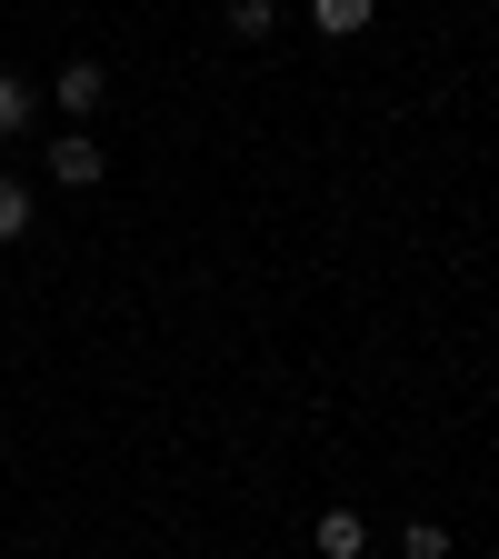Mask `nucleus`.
<instances>
[{"label":"nucleus","instance_id":"7","mask_svg":"<svg viewBox=\"0 0 499 559\" xmlns=\"http://www.w3.org/2000/svg\"><path fill=\"white\" fill-rule=\"evenodd\" d=\"M400 549H409V559H450V530H430V520H419V530H409Z\"/></svg>","mask_w":499,"mask_h":559},{"label":"nucleus","instance_id":"1","mask_svg":"<svg viewBox=\"0 0 499 559\" xmlns=\"http://www.w3.org/2000/svg\"><path fill=\"white\" fill-rule=\"evenodd\" d=\"M100 170H110V160L91 151V130H70V140H50V180H70V190H91Z\"/></svg>","mask_w":499,"mask_h":559},{"label":"nucleus","instance_id":"2","mask_svg":"<svg viewBox=\"0 0 499 559\" xmlns=\"http://www.w3.org/2000/svg\"><path fill=\"white\" fill-rule=\"evenodd\" d=\"M50 91H60V110H70V120H91L110 81H100V60H70V70H60V81H50Z\"/></svg>","mask_w":499,"mask_h":559},{"label":"nucleus","instance_id":"6","mask_svg":"<svg viewBox=\"0 0 499 559\" xmlns=\"http://www.w3.org/2000/svg\"><path fill=\"white\" fill-rule=\"evenodd\" d=\"M21 120H31V91H21V81H11V70H0V140H11V130H21Z\"/></svg>","mask_w":499,"mask_h":559},{"label":"nucleus","instance_id":"5","mask_svg":"<svg viewBox=\"0 0 499 559\" xmlns=\"http://www.w3.org/2000/svg\"><path fill=\"white\" fill-rule=\"evenodd\" d=\"M21 230H31V190L0 180V240H21Z\"/></svg>","mask_w":499,"mask_h":559},{"label":"nucleus","instance_id":"3","mask_svg":"<svg viewBox=\"0 0 499 559\" xmlns=\"http://www.w3.org/2000/svg\"><path fill=\"white\" fill-rule=\"evenodd\" d=\"M360 549H370L360 510H330V520H320V559H360Z\"/></svg>","mask_w":499,"mask_h":559},{"label":"nucleus","instance_id":"4","mask_svg":"<svg viewBox=\"0 0 499 559\" xmlns=\"http://www.w3.org/2000/svg\"><path fill=\"white\" fill-rule=\"evenodd\" d=\"M370 11H380V0H310V21H320L330 40H349V31H370Z\"/></svg>","mask_w":499,"mask_h":559}]
</instances>
